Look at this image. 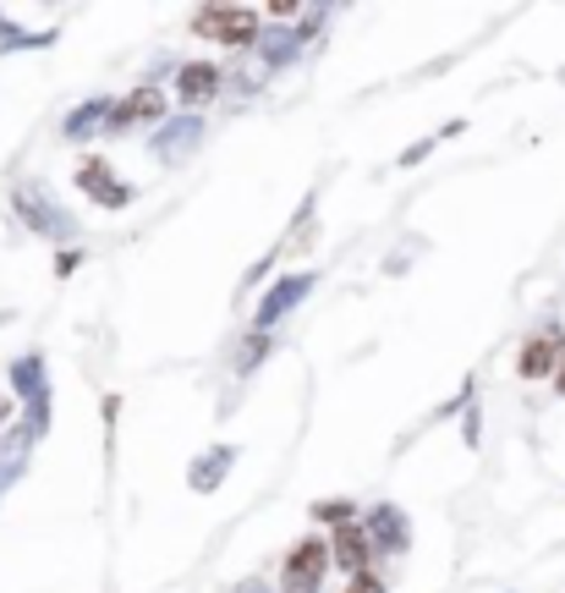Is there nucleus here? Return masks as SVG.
I'll return each instance as SVG.
<instances>
[{"mask_svg":"<svg viewBox=\"0 0 565 593\" xmlns=\"http://www.w3.org/2000/svg\"><path fill=\"white\" fill-rule=\"evenodd\" d=\"M11 407H17V396H11V391H0V435H6V424H11Z\"/></svg>","mask_w":565,"mask_h":593,"instance_id":"obj_25","label":"nucleus"},{"mask_svg":"<svg viewBox=\"0 0 565 593\" xmlns=\"http://www.w3.org/2000/svg\"><path fill=\"white\" fill-rule=\"evenodd\" d=\"M555 391H561V396H565V363H561V374H555Z\"/></svg>","mask_w":565,"mask_h":593,"instance_id":"obj_26","label":"nucleus"},{"mask_svg":"<svg viewBox=\"0 0 565 593\" xmlns=\"http://www.w3.org/2000/svg\"><path fill=\"white\" fill-rule=\"evenodd\" d=\"M11 209H17V220H22L33 237H50V242L77 237V226L66 220V209H61V204H50L39 187H17V193H11Z\"/></svg>","mask_w":565,"mask_h":593,"instance_id":"obj_6","label":"nucleus"},{"mask_svg":"<svg viewBox=\"0 0 565 593\" xmlns=\"http://www.w3.org/2000/svg\"><path fill=\"white\" fill-rule=\"evenodd\" d=\"M270 352H275V330H248L242 346H237V357H231V368H237V374H253Z\"/></svg>","mask_w":565,"mask_h":593,"instance_id":"obj_16","label":"nucleus"},{"mask_svg":"<svg viewBox=\"0 0 565 593\" xmlns=\"http://www.w3.org/2000/svg\"><path fill=\"white\" fill-rule=\"evenodd\" d=\"M302 50H307V44L296 39V28H291V33H264V44H259V55H264V66H270V72L291 66V61H296Z\"/></svg>","mask_w":565,"mask_h":593,"instance_id":"obj_18","label":"nucleus"},{"mask_svg":"<svg viewBox=\"0 0 565 593\" xmlns=\"http://www.w3.org/2000/svg\"><path fill=\"white\" fill-rule=\"evenodd\" d=\"M148 144H154V154H159L165 165H176V159H187L192 148L203 144V122L181 111V116H176V122H165V127H159V133H154Z\"/></svg>","mask_w":565,"mask_h":593,"instance_id":"obj_13","label":"nucleus"},{"mask_svg":"<svg viewBox=\"0 0 565 593\" xmlns=\"http://www.w3.org/2000/svg\"><path fill=\"white\" fill-rule=\"evenodd\" d=\"M72 181H77V193H83V198H94L100 209H127V204H133V181H122V176H116V165H111V159H100V154H83Z\"/></svg>","mask_w":565,"mask_h":593,"instance_id":"obj_5","label":"nucleus"},{"mask_svg":"<svg viewBox=\"0 0 565 593\" xmlns=\"http://www.w3.org/2000/svg\"><path fill=\"white\" fill-rule=\"evenodd\" d=\"M561 363H565V330L561 324H544V330L527 335L522 352H516V374H522V379H550V374H561Z\"/></svg>","mask_w":565,"mask_h":593,"instance_id":"obj_8","label":"nucleus"},{"mask_svg":"<svg viewBox=\"0 0 565 593\" xmlns=\"http://www.w3.org/2000/svg\"><path fill=\"white\" fill-rule=\"evenodd\" d=\"M55 39H61L55 28H39V33H28V28L6 22V11H0V55H11V50H50Z\"/></svg>","mask_w":565,"mask_h":593,"instance_id":"obj_15","label":"nucleus"},{"mask_svg":"<svg viewBox=\"0 0 565 593\" xmlns=\"http://www.w3.org/2000/svg\"><path fill=\"white\" fill-rule=\"evenodd\" d=\"M165 89L159 83H138V89H127L122 100H116V111H111V133L116 138H127V133H138V127H165Z\"/></svg>","mask_w":565,"mask_h":593,"instance_id":"obj_4","label":"nucleus"},{"mask_svg":"<svg viewBox=\"0 0 565 593\" xmlns=\"http://www.w3.org/2000/svg\"><path fill=\"white\" fill-rule=\"evenodd\" d=\"M335 566V550H329V539H318V533H302L291 550L281 555V593H318L324 583V572Z\"/></svg>","mask_w":565,"mask_h":593,"instance_id":"obj_3","label":"nucleus"},{"mask_svg":"<svg viewBox=\"0 0 565 593\" xmlns=\"http://www.w3.org/2000/svg\"><path fill=\"white\" fill-rule=\"evenodd\" d=\"M237 456H242L237 445H209V450H203V456H198V461L187 467V483H192L198 495H215V489H220V483L231 478Z\"/></svg>","mask_w":565,"mask_h":593,"instance_id":"obj_14","label":"nucleus"},{"mask_svg":"<svg viewBox=\"0 0 565 593\" xmlns=\"http://www.w3.org/2000/svg\"><path fill=\"white\" fill-rule=\"evenodd\" d=\"M433 144H439V138H423V144H412L407 154H401V165H418V159H428V154H433Z\"/></svg>","mask_w":565,"mask_h":593,"instance_id":"obj_24","label":"nucleus"},{"mask_svg":"<svg viewBox=\"0 0 565 593\" xmlns=\"http://www.w3.org/2000/svg\"><path fill=\"white\" fill-rule=\"evenodd\" d=\"M33 445H39V440H17V445L6 440V445H0V495L22 478V467H28V450H33Z\"/></svg>","mask_w":565,"mask_h":593,"instance_id":"obj_19","label":"nucleus"},{"mask_svg":"<svg viewBox=\"0 0 565 593\" xmlns=\"http://www.w3.org/2000/svg\"><path fill=\"white\" fill-rule=\"evenodd\" d=\"M6 385H11V396H17V407H22V429H28L33 440H44V435H50V368H44V357H39V352L11 357Z\"/></svg>","mask_w":565,"mask_h":593,"instance_id":"obj_2","label":"nucleus"},{"mask_svg":"<svg viewBox=\"0 0 565 593\" xmlns=\"http://www.w3.org/2000/svg\"><path fill=\"white\" fill-rule=\"evenodd\" d=\"M307 517H313V522H324V528H335V533H341V528H352V522H363V517H368V511H363V506H357V500H313V511H307Z\"/></svg>","mask_w":565,"mask_h":593,"instance_id":"obj_17","label":"nucleus"},{"mask_svg":"<svg viewBox=\"0 0 565 593\" xmlns=\"http://www.w3.org/2000/svg\"><path fill=\"white\" fill-rule=\"evenodd\" d=\"M368 533H374V544H379V555H407L412 550V528H407V511L401 506H390V500H379V506H368Z\"/></svg>","mask_w":565,"mask_h":593,"instance_id":"obj_11","label":"nucleus"},{"mask_svg":"<svg viewBox=\"0 0 565 593\" xmlns=\"http://www.w3.org/2000/svg\"><path fill=\"white\" fill-rule=\"evenodd\" d=\"M341 593H390V589H385V578H379V572H363V578H352Z\"/></svg>","mask_w":565,"mask_h":593,"instance_id":"obj_22","label":"nucleus"},{"mask_svg":"<svg viewBox=\"0 0 565 593\" xmlns=\"http://www.w3.org/2000/svg\"><path fill=\"white\" fill-rule=\"evenodd\" d=\"M192 39H209V44H226V50H259L264 44V11L259 6H198L192 11Z\"/></svg>","mask_w":565,"mask_h":593,"instance_id":"obj_1","label":"nucleus"},{"mask_svg":"<svg viewBox=\"0 0 565 593\" xmlns=\"http://www.w3.org/2000/svg\"><path fill=\"white\" fill-rule=\"evenodd\" d=\"M313 287H318V275H313V270H291V275H281V281L264 292V302H259V313H253V330H275V324H281L285 313H291L302 296L313 292Z\"/></svg>","mask_w":565,"mask_h":593,"instance_id":"obj_9","label":"nucleus"},{"mask_svg":"<svg viewBox=\"0 0 565 593\" xmlns=\"http://www.w3.org/2000/svg\"><path fill=\"white\" fill-rule=\"evenodd\" d=\"M329 550H335V572H346V583H352V578H363V572H374V561H379V544H374L368 522L341 528V533L329 539Z\"/></svg>","mask_w":565,"mask_h":593,"instance_id":"obj_10","label":"nucleus"},{"mask_svg":"<svg viewBox=\"0 0 565 593\" xmlns=\"http://www.w3.org/2000/svg\"><path fill=\"white\" fill-rule=\"evenodd\" d=\"M461 440H467V445L483 440V418H478V391H472V396H467V407H461Z\"/></svg>","mask_w":565,"mask_h":593,"instance_id":"obj_20","label":"nucleus"},{"mask_svg":"<svg viewBox=\"0 0 565 593\" xmlns=\"http://www.w3.org/2000/svg\"><path fill=\"white\" fill-rule=\"evenodd\" d=\"M77 264H83V253H77V248H66V253L55 259V281H66V275H72Z\"/></svg>","mask_w":565,"mask_h":593,"instance_id":"obj_23","label":"nucleus"},{"mask_svg":"<svg viewBox=\"0 0 565 593\" xmlns=\"http://www.w3.org/2000/svg\"><path fill=\"white\" fill-rule=\"evenodd\" d=\"M111 111H116V100H105V94L72 105L66 122H61V138H66V144H88L94 133H111Z\"/></svg>","mask_w":565,"mask_h":593,"instance_id":"obj_12","label":"nucleus"},{"mask_svg":"<svg viewBox=\"0 0 565 593\" xmlns=\"http://www.w3.org/2000/svg\"><path fill=\"white\" fill-rule=\"evenodd\" d=\"M226 94V72L215 66V61H181L176 66V100H181V111L187 116H198L209 100H220Z\"/></svg>","mask_w":565,"mask_h":593,"instance_id":"obj_7","label":"nucleus"},{"mask_svg":"<svg viewBox=\"0 0 565 593\" xmlns=\"http://www.w3.org/2000/svg\"><path fill=\"white\" fill-rule=\"evenodd\" d=\"M264 17H270V22H302V17H307V6H296V0H270V6H264Z\"/></svg>","mask_w":565,"mask_h":593,"instance_id":"obj_21","label":"nucleus"}]
</instances>
